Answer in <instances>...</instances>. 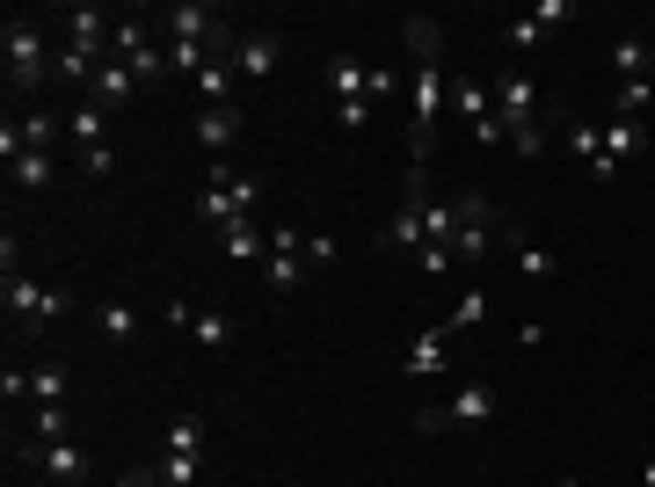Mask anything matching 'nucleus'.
Instances as JSON below:
<instances>
[{
    "label": "nucleus",
    "instance_id": "f257e3e1",
    "mask_svg": "<svg viewBox=\"0 0 655 487\" xmlns=\"http://www.w3.org/2000/svg\"><path fill=\"white\" fill-rule=\"evenodd\" d=\"M256 204H262V174H226V160H219L211 182H205V197L190 204V219H197V226H211V233H226L233 219H248Z\"/></svg>",
    "mask_w": 655,
    "mask_h": 487
},
{
    "label": "nucleus",
    "instance_id": "f03ea898",
    "mask_svg": "<svg viewBox=\"0 0 655 487\" xmlns=\"http://www.w3.org/2000/svg\"><path fill=\"white\" fill-rule=\"evenodd\" d=\"M496 407H502V393L481 379V385H459L445 407H415V430H423V436H445V430H459V422H488Z\"/></svg>",
    "mask_w": 655,
    "mask_h": 487
},
{
    "label": "nucleus",
    "instance_id": "7ed1b4c3",
    "mask_svg": "<svg viewBox=\"0 0 655 487\" xmlns=\"http://www.w3.org/2000/svg\"><path fill=\"white\" fill-rule=\"evenodd\" d=\"M0 52H8V81H15L22 95H30V87H44V30H37V22H8Z\"/></svg>",
    "mask_w": 655,
    "mask_h": 487
},
{
    "label": "nucleus",
    "instance_id": "20e7f679",
    "mask_svg": "<svg viewBox=\"0 0 655 487\" xmlns=\"http://www.w3.org/2000/svg\"><path fill=\"white\" fill-rule=\"evenodd\" d=\"M488 87H496V117H502V131H532V124H547V109H539L532 81H524L518 66H502Z\"/></svg>",
    "mask_w": 655,
    "mask_h": 487
},
{
    "label": "nucleus",
    "instance_id": "39448f33",
    "mask_svg": "<svg viewBox=\"0 0 655 487\" xmlns=\"http://www.w3.org/2000/svg\"><path fill=\"white\" fill-rule=\"evenodd\" d=\"M15 458L30 473H44V480H59V487H81L87 473H95V466H87V452H81V444H66V436H59V444H22Z\"/></svg>",
    "mask_w": 655,
    "mask_h": 487
},
{
    "label": "nucleus",
    "instance_id": "423d86ee",
    "mask_svg": "<svg viewBox=\"0 0 655 487\" xmlns=\"http://www.w3.org/2000/svg\"><path fill=\"white\" fill-rule=\"evenodd\" d=\"M488 241H496V211H488L481 190H466V197H459V233H451V255L474 262V255H488Z\"/></svg>",
    "mask_w": 655,
    "mask_h": 487
},
{
    "label": "nucleus",
    "instance_id": "0eeeda50",
    "mask_svg": "<svg viewBox=\"0 0 655 487\" xmlns=\"http://www.w3.org/2000/svg\"><path fill=\"white\" fill-rule=\"evenodd\" d=\"M226 59H233V73H241V81H270L277 59H284V36H277V30H241Z\"/></svg>",
    "mask_w": 655,
    "mask_h": 487
},
{
    "label": "nucleus",
    "instance_id": "6e6552de",
    "mask_svg": "<svg viewBox=\"0 0 655 487\" xmlns=\"http://www.w3.org/2000/svg\"><path fill=\"white\" fill-rule=\"evenodd\" d=\"M451 342H459L451 328H423L408 349H401V371H408V379H437V371H451Z\"/></svg>",
    "mask_w": 655,
    "mask_h": 487
},
{
    "label": "nucleus",
    "instance_id": "1a4fd4ad",
    "mask_svg": "<svg viewBox=\"0 0 655 487\" xmlns=\"http://www.w3.org/2000/svg\"><path fill=\"white\" fill-rule=\"evenodd\" d=\"M561 146H569V153L583 160V168L597 174V182H620V168H626V160H612V153H604V139H597V124L569 117V124H561Z\"/></svg>",
    "mask_w": 655,
    "mask_h": 487
},
{
    "label": "nucleus",
    "instance_id": "9d476101",
    "mask_svg": "<svg viewBox=\"0 0 655 487\" xmlns=\"http://www.w3.org/2000/svg\"><path fill=\"white\" fill-rule=\"evenodd\" d=\"M8 314H22V328H44L52 314H66V292H44V284H30V277H8Z\"/></svg>",
    "mask_w": 655,
    "mask_h": 487
},
{
    "label": "nucleus",
    "instance_id": "9b49d317",
    "mask_svg": "<svg viewBox=\"0 0 655 487\" xmlns=\"http://www.w3.org/2000/svg\"><path fill=\"white\" fill-rule=\"evenodd\" d=\"M160 30H168V44H226V36H219V15H211V8H197V0L168 8V15H160Z\"/></svg>",
    "mask_w": 655,
    "mask_h": 487
},
{
    "label": "nucleus",
    "instance_id": "f8f14e48",
    "mask_svg": "<svg viewBox=\"0 0 655 487\" xmlns=\"http://www.w3.org/2000/svg\"><path fill=\"white\" fill-rule=\"evenodd\" d=\"M241 124H248V109H241V103L205 109V117H197V146H205V153H226V146L241 139Z\"/></svg>",
    "mask_w": 655,
    "mask_h": 487
},
{
    "label": "nucleus",
    "instance_id": "ddd939ff",
    "mask_svg": "<svg viewBox=\"0 0 655 487\" xmlns=\"http://www.w3.org/2000/svg\"><path fill=\"white\" fill-rule=\"evenodd\" d=\"M95 335H103V349H132L138 342V314L132 306H124V298H103V306H95Z\"/></svg>",
    "mask_w": 655,
    "mask_h": 487
},
{
    "label": "nucleus",
    "instance_id": "4468645a",
    "mask_svg": "<svg viewBox=\"0 0 655 487\" xmlns=\"http://www.w3.org/2000/svg\"><path fill=\"white\" fill-rule=\"evenodd\" d=\"M321 73H328V95H335V103H364V95H372V66H357L350 52H335Z\"/></svg>",
    "mask_w": 655,
    "mask_h": 487
},
{
    "label": "nucleus",
    "instance_id": "2eb2a0df",
    "mask_svg": "<svg viewBox=\"0 0 655 487\" xmlns=\"http://www.w3.org/2000/svg\"><path fill=\"white\" fill-rule=\"evenodd\" d=\"M87 95H95L103 109H124V103L138 95V73L124 66V59H103V66H95V87H87Z\"/></svg>",
    "mask_w": 655,
    "mask_h": 487
},
{
    "label": "nucleus",
    "instance_id": "dca6fc26",
    "mask_svg": "<svg viewBox=\"0 0 655 487\" xmlns=\"http://www.w3.org/2000/svg\"><path fill=\"white\" fill-rule=\"evenodd\" d=\"M597 139H604V153H612V160H634L641 146H648V124H641V117H604Z\"/></svg>",
    "mask_w": 655,
    "mask_h": 487
},
{
    "label": "nucleus",
    "instance_id": "f3484780",
    "mask_svg": "<svg viewBox=\"0 0 655 487\" xmlns=\"http://www.w3.org/2000/svg\"><path fill=\"white\" fill-rule=\"evenodd\" d=\"M401 44H408L415 66H437V44H445V30H437V15H408V22H401Z\"/></svg>",
    "mask_w": 655,
    "mask_h": 487
},
{
    "label": "nucleus",
    "instance_id": "a211bd4d",
    "mask_svg": "<svg viewBox=\"0 0 655 487\" xmlns=\"http://www.w3.org/2000/svg\"><path fill=\"white\" fill-rule=\"evenodd\" d=\"M219 247H226L233 262H262V255H270V233H262L256 219H233V226L219 233Z\"/></svg>",
    "mask_w": 655,
    "mask_h": 487
},
{
    "label": "nucleus",
    "instance_id": "6ab92c4d",
    "mask_svg": "<svg viewBox=\"0 0 655 487\" xmlns=\"http://www.w3.org/2000/svg\"><path fill=\"white\" fill-rule=\"evenodd\" d=\"M451 109H459L466 131H474L481 117H496V87H488V81H451Z\"/></svg>",
    "mask_w": 655,
    "mask_h": 487
},
{
    "label": "nucleus",
    "instance_id": "aec40b11",
    "mask_svg": "<svg viewBox=\"0 0 655 487\" xmlns=\"http://www.w3.org/2000/svg\"><path fill=\"white\" fill-rule=\"evenodd\" d=\"M66 131H73V146H81V153H95V146H103V131H110V109H103V103H73Z\"/></svg>",
    "mask_w": 655,
    "mask_h": 487
},
{
    "label": "nucleus",
    "instance_id": "412c9836",
    "mask_svg": "<svg viewBox=\"0 0 655 487\" xmlns=\"http://www.w3.org/2000/svg\"><path fill=\"white\" fill-rule=\"evenodd\" d=\"M233 81H241V73H233V59L219 52V59H211V66H205V73L190 81V87L205 95V109H219V103H233Z\"/></svg>",
    "mask_w": 655,
    "mask_h": 487
},
{
    "label": "nucleus",
    "instance_id": "4be33fe9",
    "mask_svg": "<svg viewBox=\"0 0 655 487\" xmlns=\"http://www.w3.org/2000/svg\"><path fill=\"white\" fill-rule=\"evenodd\" d=\"M481 320H488V292H481V284H466V292H459V298H451V314H445V320H437V328H451V335H466V328H481Z\"/></svg>",
    "mask_w": 655,
    "mask_h": 487
},
{
    "label": "nucleus",
    "instance_id": "5701e85b",
    "mask_svg": "<svg viewBox=\"0 0 655 487\" xmlns=\"http://www.w3.org/2000/svg\"><path fill=\"white\" fill-rule=\"evenodd\" d=\"M423 211L430 204H408V197H401V211L386 219V247H408L415 255V247H423Z\"/></svg>",
    "mask_w": 655,
    "mask_h": 487
},
{
    "label": "nucleus",
    "instance_id": "b1692460",
    "mask_svg": "<svg viewBox=\"0 0 655 487\" xmlns=\"http://www.w3.org/2000/svg\"><path fill=\"white\" fill-rule=\"evenodd\" d=\"M299 269H306V255H299V247H270V255H262V284H270V292H292Z\"/></svg>",
    "mask_w": 655,
    "mask_h": 487
},
{
    "label": "nucleus",
    "instance_id": "393cba45",
    "mask_svg": "<svg viewBox=\"0 0 655 487\" xmlns=\"http://www.w3.org/2000/svg\"><path fill=\"white\" fill-rule=\"evenodd\" d=\"M73 36H66V44H87V52H110V15H103V8H73Z\"/></svg>",
    "mask_w": 655,
    "mask_h": 487
},
{
    "label": "nucleus",
    "instance_id": "a878e982",
    "mask_svg": "<svg viewBox=\"0 0 655 487\" xmlns=\"http://www.w3.org/2000/svg\"><path fill=\"white\" fill-rule=\"evenodd\" d=\"M612 73H620V81H648V44H641L634 30L612 36Z\"/></svg>",
    "mask_w": 655,
    "mask_h": 487
},
{
    "label": "nucleus",
    "instance_id": "bb28decb",
    "mask_svg": "<svg viewBox=\"0 0 655 487\" xmlns=\"http://www.w3.org/2000/svg\"><path fill=\"white\" fill-rule=\"evenodd\" d=\"M66 385H73L66 364H37V371H30V401H37V407H66Z\"/></svg>",
    "mask_w": 655,
    "mask_h": 487
},
{
    "label": "nucleus",
    "instance_id": "cd10ccee",
    "mask_svg": "<svg viewBox=\"0 0 655 487\" xmlns=\"http://www.w3.org/2000/svg\"><path fill=\"white\" fill-rule=\"evenodd\" d=\"M110 52H87V44H66L59 52V81H73V87H95V66H103Z\"/></svg>",
    "mask_w": 655,
    "mask_h": 487
},
{
    "label": "nucleus",
    "instance_id": "c85d7f7f",
    "mask_svg": "<svg viewBox=\"0 0 655 487\" xmlns=\"http://www.w3.org/2000/svg\"><path fill=\"white\" fill-rule=\"evenodd\" d=\"M233 335H241V328H233L226 314H190V342L197 349H233Z\"/></svg>",
    "mask_w": 655,
    "mask_h": 487
},
{
    "label": "nucleus",
    "instance_id": "c756f323",
    "mask_svg": "<svg viewBox=\"0 0 655 487\" xmlns=\"http://www.w3.org/2000/svg\"><path fill=\"white\" fill-rule=\"evenodd\" d=\"M138 52H154V36H146V22H117V30H110V59H124V66H132Z\"/></svg>",
    "mask_w": 655,
    "mask_h": 487
},
{
    "label": "nucleus",
    "instance_id": "7c9ffc66",
    "mask_svg": "<svg viewBox=\"0 0 655 487\" xmlns=\"http://www.w3.org/2000/svg\"><path fill=\"white\" fill-rule=\"evenodd\" d=\"M168 452H190V458H205V415H197V407H190V415H175V422H168Z\"/></svg>",
    "mask_w": 655,
    "mask_h": 487
},
{
    "label": "nucleus",
    "instance_id": "2f4dec72",
    "mask_svg": "<svg viewBox=\"0 0 655 487\" xmlns=\"http://www.w3.org/2000/svg\"><path fill=\"white\" fill-rule=\"evenodd\" d=\"M655 109V81H620V95H612V117H648Z\"/></svg>",
    "mask_w": 655,
    "mask_h": 487
},
{
    "label": "nucleus",
    "instance_id": "473e14b6",
    "mask_svg": "<svg viewBox=\"0 0 655 487\" xmlns=\"http://www.w3.org/2000/svg\"><path fill=\"white\" fill-rule=\"evenodd\" d=\"M160 487H197V473H205V458H190V452H160Z\"/></svg>",
    "mask_w": 655,
    "mask_h": 487
},
{
    "label": "nucleus",
    "instance_id": "72a5a7b5",
    "mask_svg": "<svg viewBox=\"0 0 655 487\" xmlns=\"http://www.w3.org/2000/svg\"><path fill=\"white\" fill-rule=\"evenodd\" d=\"M15 131H22V153H52V139H59V117H44V109H30V117H22Z\"/></svg>",
    "mask_w": 655,
    "mask_h": 487
},
{
    "label": "nucleus",
    "instance_id": "f704fd0d",
    "mask_svg": "<svg viewBox=\"0 0 655 487\" xmlns=\"http://www.w3.org/2000/svg\"><path fill=\"white\" fill-rule=\"evenodd\" d=\"M8 182H15V190H52V153H22L15 168H8Z\"/></svg>",
    "mask_w": 655,
    "mask_h": 487
},
{
    "label": "nucleus",
    "instance_id": "c9c22d12",
    "mask_svg": "<svg viewBox=\"0 0 655 487\" xmlns=\"http://www.w3.org/2000/svg\"><path fill=\"white\" fill-rule=\"evenodd\" d=\"M66 436V407H30V444H59Z\"/></svg>",
    "mask_w": 655,
    "mask_h": 487
},
{
    "label": "nucleus",
    "instance_id": "e433bc0d",
    "mask_svg": "<svg viewBox=\"0 0 655 487\" xmlns=\"http://www.w3.org/2000/svg\"><path fill=\"white\" fill-rule=\"evenodd\" d=\"M415 269H423V277H451V269H459V255H451V247H437V241H423V247H415Z\"/></svg>",
    "mask_w": 655,
    "mask_h": 487
},
{
    "label": "nucleus",
    "instance_id": "4c0bfd02",
    "mask_svg": "<svg viewBox=\"0 0 655 487\" xmlns=\"http://www.w3.org/2000/svg\"><path fill=\"white\" fill-rule=\"evenodd\" d=\"M510 255H518V277H553V269H561V255H547V247H510Z\"/></svg>",
    "mask_w": 655,
    "mask_h": 487
},
{
    "label": "nucleus",
    "instance_id": "58836bf2",
    "mask_svg": "<svg viewBox=\"0 0 655 487\" xmlns=\"http://www.w3.org/2000/svg\"><path fill=\"white\" fill-rule=\"evenodd\" d=\"M510 146H518V160H547V124H532V131H510Z\"/></svg>",
    "mask_w": 655,
    "mask_h": 487
},
{
    "label": "nucleus",
    "instance_id": "ea45409f",
    "mask_svg": "<svg viewBox=\"0 0 655 487\" xmlns=\"http://www.w3.org/2000/svg\"><path fill=\"white\" fill-rule=\"evenodd\" d=\"M299 255H306V269H328V262L343 255V247H335V233H313V241L299 247Z\"/></svg>",
    "mask_w": 655,
    "mask_h": 487
},
{
    "label": "nucleus",
    "instance_id": "a19ab883",
    "mask_svg": "<svg viewBox=\"0 0 655 487\" xmlns=\"http://www.w3.org/2000/svg\"><path fill=\"white\" fill-rule=\"evenodd\" d=\"M132 73H138V87L160 81V73H168V52H160V44H154V52H138V59H132Z\"/></svg>",
    "mask_w": 655,
    "mask_h": 487
},
{
    "label": "nucleus",
    "instance_id": "79ce46f5",
    "mask_svg": "<svg viewBox=\"0 0 655 487\" xmlns=\"http://www.w3.org/2000/svg\"><path fill=\"white\" fill-rule=\"evenodd\" d=\"M502 36H510V52H532V44H539V36H547V30H539V22L524 15V22H510V30H502Z\"/></svg>",
    "mask_w": 655,
    "mask_h": 487
},
{
    "label": "nucleus",
    "instance_id": "37998d69",
    "mask_svg": "<svg viewBox=\"0 0 655 487\" xmlns=\"http://www.w3.org/2000/svg\"><path fill=\"white\" fill-rule=\"evenodd\" d=\"M0 401H8V407L30 401V371H0Z\"/></svg>",
    "mask_w": 655,
    "mask_h": 487
},
{
    "label": "nucleus",
    "instance_id": "c03bdc74",
    "mask_svg": "<svg viewBox=\"0 0 655 487\" xmlns=\"http://www.w3.org/2000/svg\"><path fill=\"white\" fill-rule=\"evenodd\" d=\"M190 314H197L190 298H168V306H160V320H168V328H175V335H190Z\"/></svg>",
    "mask_w": 655,
    "mask_h": 487
},
{
    "label": "nucleus",
    "instance_id": "a18cd8bd",
    "mask_svg": "<svg viewBox=\"0 0 655 487\" xmlns=\"http://www.w3.org/2000/svg\"><path fill=\"white\" fill-rule=\"evenodd\" d=\"M81 168H87V174H95V182H103V174H110V168H117V153H110V146H95V153H81Z\"/></svg>",
    "mask_w": 655,
    "mask_h": 487
},
{
    "label": "nucleus",
    "instance_id": "49530a36",
    "mask_svg": "<svg viewBox=\"0 0 655 487\" xmlns=\"http://www.w3.org/2000/svg\"><path fill=\"white\" fill-rule=\"evenodd\" d=\"M532 22H539V30H561V22H569V0H547V8H539Z\"/></svg>",
    "mask_w": 655,
    "mask_h": 487
},
{
    "label": "nucleus",
    "instance_id": "de8ad7c7",
    "mask_svg": "<svg viewBox=\"0 0 655 487\" xmlns=\"http://www.w3.org/2000/svg\"><path fill=\"white\" fill-rule=\"evenodd\" d=\"M474 139H481V146H502L510 131H502V117H481V124H474Z\"/></svg>",
    "mask_w": 655,
    "mask_h": 487
},
{
    "label": "nucleus",
    "instance_id": "09e8293b",
    "mask_svg": "<svg viewBox=\"0 0 655 487\" xmlns=\"http://www.w3.org/2000/svg\"><path fill=\"white\" fill-rule=\"evenodd\" d=\"M117 487H160V473H124Z\"/></svg>",
    "mask_w": 655,
    "mask_h": 487
},
{
    "label": "nucleus",
    "instance_id": "8fccbe9b",
    "mask_svg": "<svg viewBox=\"0 0 655 487\" xmlns=\"http://www.w3.org/2000/svg\"><path fill=\"white\" fill-rule=\"evenodd\" d=\"M634 487H655V458H648V466H641V480Z\"/></svg>",
    "mask_w": 655,
    "mask_h": 487
},
{
    "label": "nucleus",
    "instance_id": "3c124183",
    "mask_svg": "<svg viewBox=\"0 0 655 487\" xmlns=\"http://www.w3.org/2000/svg\"><path fill=\"white\" fill-rule=\"evenodd\" d=\"M553 487H583V480H575V473H561V480H553Z\"/></svg>",
    "mask_w": 655,
    "mask_h": 487
},
{
    "label": "nucleus",
    "instance_id": "603ef678",
    "mask_svg": "<svg viewBox=\"0 0 655 487\" xmlns=\"http://www.w3.org/2000/svg\"><path fill=\"white\" fill-rule=\"evenodd\" d=\"M648 81H655V44H648Z\"/></svg>",
    "mask_w": 655,
    "mask_h": 487
}]
</instances>
